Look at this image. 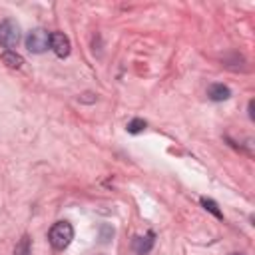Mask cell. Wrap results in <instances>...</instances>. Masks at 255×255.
<instances>
[{
  "label": "cell",
  "instance_id": "cell-11",
  "mask_svg": "<svg viewBox=\"0 0 255 255\" xmlns=\"http://www.w3.org/2000/svg\"><path fill=\"white\" fill-rule=\"evenodd\" d=\"M233 255H241V253H233Z\"/></svg>",
  "mask_w": 255,
  "mask_h": 255
},
{
  "label": "cell",
  "instance_id": "cell-1",
  "mask_svg": "<svg viewBox=\"0 0 255 255\" xmlns=\"http://www.w3.org/2000/svg\"><path fill=\"white\" fill-rule=\"evenodd\" d=\"M48 239H50V245L54 249L62 251V249H66L72 243V239H74V227L68 221H58V223L52 225V229L48 233Z\"/></svg>",
  "mask_w": 255,
  "mask_h": 255
},
{
  "label": "cell",
  "instance_id": "cell-6",
  "mask_svg": "<svg viewBox=\"0 0 255 255\" xmlns=\"http://www.w3.org/2000/svg\"><path fill=\"white\" fill-rule=\"evenodd\" d=\"M151 245H153V233H147L145 237H135L133 239V249L139 255H145L151 249Z\"/></svg>",
  "mask_w": 255,
  "mask_h": 255
},
{
  "label": "cell",
  "instance_id": "cell-9",
  "mask_svg": "<svg viewBox=\"0 0 255 255\" xmlns=\"http://www.w3.org/2000/svg\"><path fill=\"white\" fill-rule=\"evenodd\" d=\"M14 255H30V239H28L26 235H24V237L20 239V243L16 245Z\"/></svg>",
  "mask_w": 255,
  "mask_h": 255
},
{
  "label": "cell",
  "instance_id": "cell-10",
  "mask_svg": "<svg viewBox=\"0 0 255 255\" xmlns=\"http://www.w3.org/2000/svg\"><path fill=\"white\" fill-rule=\"evenodd\" d=\"M145 122L143 120H139V118H135V120H131L129 124H128V131L129 133H139V131H143L145 129Z\"/></svg>",
  "mask_w": 255,
  "mask_h": 255
},
{
  "label": "cell",
  "instance_id": "cell-2",
  "mask_svg": "<svg viewBox=\"0 0 255 255\" xmlns=\"http://www.w3.org/2000/svg\"><path fill=\"white\" fill-rule=\"evenodd\" d=\"M20 42V26L14 20H4L0 22V46L12 50Z\"/></svg>",
  "mask_w": 255,
  "mask_h": 255
},
{
  "label": "cell",
  "instance_id": "cell-4",
  "mask_svg": "<svg viewBox=\"0 0 255 255\" xmlns=\"http://www.w3.org/2000/svg\"><path fill=\"white\" fill-rule=\"evenodd\" d=\"M70 38L62 32H52L50 34V50L58 56V58H66L70 54Z\"/></svg>",
  "mask_w": 255,
  "mask_h": 255
},
{
  "label": "cell",
  "instance_id": "cell-5",
  "mask_svg": "<svg viewBox=\"0 0 255 255\" xmlns=\"http://www.w3.org/2000/svg\"><path fill=\"white\" fill-rule=\"evenodd\" d=\"M207 96L213 102H223V100H227L231 96V90L227 86H223V84H211L209 90H207Z\"/></svg>",
  "mask_w": 255,
  "mask_h": 255
},
{
  "label": "cell",
  "instance_id": "cell-7",
  "mask_svg": "<svg viewBox=\"0 0 255 255\" xmlns=\"http://www.w3.org/2000/svg\"><path fill=\"white\" fill-rule=\"evenodd\" d=\"M2 60H4V64L10 66V68H22V64H24V58H22L20 54H16L14 50L2 52Z\"/></svg>",
  "mask_w": 255,
  "mask_h": 255
},
{
  "label": "cell",
  "instance_id": "cell-8",
  "mask_svg": "<svg viewBox=\"0 0 255 255\" xmlns=\"http://www.w3.org/2000/svg\"><path fill=\"white\" fill-rule=\"evenodd\" d=\"M201 205H203L211 215H215L217 219H223V213H221V209L217 207V203H215L213 199H209V197H201Z\"/></svg>",
  "mask_w": 255,
  "mask_h": 255
},
{
  "label": "cell",
  "instance_id": "cell-3",
  "mask_svg": "<svg viewBox=\"0 0 255 255\" xmlns=\"http://www.w3.org/2000/svg\"><path fill=\"white\" fill-rule=\"evenodd\" d=\"M26 48L32 52V54H42L50 48V34L42 28L38 30H32L28 36H26Z\"/></svg>",
  "mask_w": 255,
  "mask_h": 255
}]
</instances>
